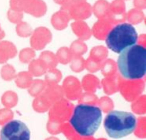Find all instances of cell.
<instances>
[{"label":"cell","instance_id":"obj_3","mask_svg":"<svg viewBox=\"0 0 146 140\" xmlns=\"http://www.w3.org/2000/svg\"><path fill=\"white\" fill-rule=\"evenodd\" d=\"M137 120L130 112L111 111L104 119V128L110 137L119 139L131 134L135 130Z\"/></svg>","mask_w":146,"mask_h":140},{"label":"cell","instance_id":"obj_1","mask_svg":"<svg viewBox=\"0 0 146 140\" xmlns=\"http://www.w3.org/2000/svg\"><path fill=\"white\" fill-rule=\"evenodd\" d=\"M117 66L124 79H141L146 72V48L142 45H132L119 53Z\"/></svg>","mask_w":146,"mask_h":140},{"label":"cell","instance_id":"obj_2","mask_svg":"<svg viewBox=\"0 0 146 140\" xmlns=\"http://www.w3.org/2000/svg\"><path fill=\"white\" fill-rule=\"evenodd\" d=\"M102 121V111L98 106L78 104L73 110L70 124L79 135L92 136L99 128Z\"/></svg>","mask_w":146,"mask_h":140},{"label":"cell","instance_id":"obj_4","mask_svg":"<svg viewBox=\"0 0 146 140\" xmlns=\"http://www.w3.org/2000/svg\"><path fill=\"white\" fill-rule=\"evenodd\" d=\"M137 39V32L131 24L119 23L108 32L105 41L110 50L115 53H120L124 49L135 44Z\"/></svg>","mask_w":146,"mask_h":140},{"label":"cell","instance_id":"obj_6","mask_svg":"<svg viewBox=\"0 0 146 140\" xmlns=\"http://www.w3.org/2000/svg\"><path fill=\"white\" fill-rule=\"evenodd\" d=\"M61 13H62V12L56 13V14L59 16V21H61ZM66 16H68V15H66V14L64 15V21H63V23H62V24H64V25L66 24V23H67V21H68V17H66Z\"/></svg>","mask_w":146,"mask_h":140},{"label":"cell","instance_id":"obj_5","mask_svg":"<svg viewBox=\"0 0 146 140\" xmlns=\"http://www.w3.org/2000/svg\"><path fill=\"white\" fill-rule=\"evenodd\" d=\"M0 140H30V131L20 120H12L0 130Z\"/></svg>","mask_w":146,"mask_h":140}]
</instances>
